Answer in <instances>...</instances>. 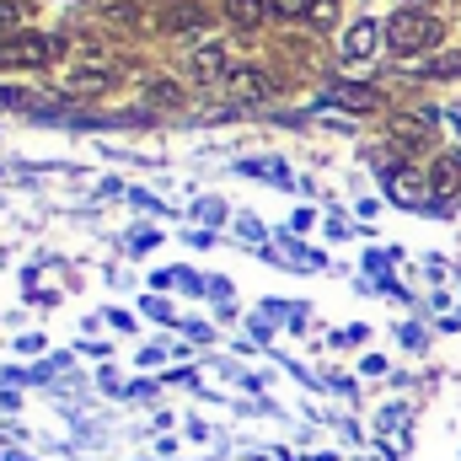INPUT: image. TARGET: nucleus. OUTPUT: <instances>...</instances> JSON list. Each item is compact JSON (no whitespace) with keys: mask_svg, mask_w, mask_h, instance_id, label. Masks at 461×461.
<instances>
[{"mask_svg":"<svg viewBox=\"0 0 461 461\" xmlns=\"http://www.w3.org/2000/svg\"><path fill=\"white\" fill-rule=\"evenodd\" d=\"M113 81V65H108V54H97V49H86L70 70H65V92H103Z\"/></svg>","mask_w":461,"mask_h":461,"instance_id":"7ed1b4c3","label":"nucleus"},{"mask_svg":"<svg viewBox=\"0 0 461 461\" xmlns=\"http://www.w3.org/2000/svg\"><path fill=\"white\" fill-rule=\"evenodd\" d=\"M145 97H150V103H161V108H177V103H183V92H177L172 81H150V86H145Z\"/></svg>","mask_w":461,"mask_h":461,"instance_id":"ddd939ff","label":"nucleus"},{"mask_svg":"<svg viewBox=\"0 0 461 461\" xmlns=\"http://www.w3.org/2000/svg\"><path fill=\"white\" fill-rule=\"evenodd\" d=\"M188 76L199 81V86H215V81H226L230 76V59L221 43H199L194 54H188Z\"/></svg>","mask_w":461,"mask_h":461,"instance_id":"20e7f679","label":"nucleus"},{"mask_svg":"<svg viewBox=\"0 0 461 461\" xmlns=\"http://www.w3.org/2000/svg\"><path fill=\"white\" fill-rule=\"evenodd\" d=\"M451 129H456V134H461V118H451Z\"/></svg>","mask_w":461,"mask_h":461,"instance_id":"f3484780","label":"nucleus"},{"mask_svg":"<svg viewBox=\"0 0 461 461\" xmlns=\"http://www.w3.org/2000/svg\"><path fill=\"white\" fill-rule=\"evenodd\" d=\"M263 11H268L263 0H226V16L236 22V27H247V32H252V27L263 22Z\"/></svg>","mask_w":461,"mask_h":461,"instance_id":"1a4fd4ad","label":"nucleus"},{"mask_svg":"<svg viewBox=\"0 0 461 461\" xmlns=\"http://www.w3.org/2000/svg\"><path fill=\"white\" fill-rule=\"evenodd\" d=\"M375 38H381V32H375V22H354V27L344 32V59H348V65L370 59V54H375Z\"/></svg>","mask_w":461,"mask_h":461,"instance_id":"0eeeda50","label":"nucleus"},{"mask_svg":"<svg viewBox=\"0 0 461 461\" xmlns=\"http://www.w3.org/2000/svg\"><path fill=\"white\" fill-rule=\"evenodd\" d=\"M103 16H108L113 27H134V22H140V11H134L129 0H113V5H103Z\"/></svg>","mask_w":461,"mask_h":461,"instance_id":"4468645a","label":"nucleus"},{"mask_svg":"<svg viewBox=\"0 0 461 461\" xmlns=\"http://www.w3.org/2000/svg\"><path fill=\"white\" fill-rule=\"evenodd\" d=\"M226 92H230V103H263L268 97V76L252 70V65H241V70L226 76Z\"/></svg>","mask_w":461,"mask_h":461,"instance_id":"39448f33","label":"nucleus"},{"mask_svg":"<svg viewBox=\"0 0 461 461\" xmlns=\"http://www.w3.org/2000/svg\"><path fill=\"white\" fill-rule=\"evenodd\" d=\"M333 97H339V103H344V108H359V113H365V108H375V103H381V97H375V92H370V86H339V92H333Z\"/></svg>","mask_w":461,"mask_h":461,"instance_id":"9b49d317","label":"nucleus"},{"mask_svg":"<svg viewBox=\"0 0 461 461\" xmlns=\"http://www.w3.org/2000/svg\"><path fill=\"white\" fill-rule=\"evenodd\" d=\"M392 199H402V204H419V199H424V188H419L408 172H392Z\"/></svg>","mask_w":461,"mask_h":461,"instance_id":"f8f14e48","label":"nucleus"},{"mask_svg":"<svg viewBox=\"0 0 461 461\" xmlns=\"http://www.w3.org/2000/svg\"><path fill=\"white\" fill-rule=\"evenodd\" d=\"M274 11H285V16H306L312 0H274Z\"/></svg>","mask_w":461,"mask_h":461,"instance_id":"dca6fc26","label":"nucleus"},{"mask_svg":"<svg viewBox=\"0 0 461 461\" xmlns=\"http://www.w3.org/2000/svg\"><path fill=\"white\" fill-rule=\"evenodd\" d=\"M59 54H65V43L49 38V32H11V38L0 43V70H43V65H54Z\"/></svg>","mask_w":461,"mask_h":461,"instance_id":"f03ea898","label":"nucleus"},{"mask_svg":"<svg viewBox=\"0 0 461 461\" xmlns=\"http://www.w3.org/2000/svg\"><path fill=\"white\" fill-rule=\"evenodd\" d=\"M32 16V5L27 0H0V27L5 32H22V22Z\"/></svg>","mask_w":461,"mask_h":461,"instance_id":"9d476101","label":"nucleus"},{"mask_svg":"<svg viewBox=\"0 0 461 461\" xmlns=\"http://www.w3.org/2000/svg\"><path fill=\"white\" fill-rule=\"evenodd\" d=\"M204 27V11L194 5V0H177L172 11H167V32H199Z\"/></svg>","mask_w":461,"mask_h":461,"instance_id":"6e6552de","label":"nucleus"},{"mask_svg":"<svg viewBox=\"0 0 461 461\" xmlns=\"http://www.w3.org/2000/svg\"><path fill=\"white\" fill-rule=\"evenodd\" d=\"M386 43H392V54H402V59L435 49V43H440V16H435V11H419V5L392 11V22H386Z\"/></svg>","mask_w":461,"mask_h":461,"instance_id":"f257e3e1","label":"nucleus"},{"mask_svg":"<svg viewBox=\"0 0 461 461\" xmlns=\"http://www.w3.org/2000/svg\"><path fill=\"white\" fill-rule=\"evenodd\" d=\"M429 194H435V199L461 194V156H435V167H429Z\"/></svg>","mask_w":461,"mask_h":461,"instance_id":"423d86ee","label":"nucleus"},{"mask_svg":"<svg viewBox=\"0 0 461 461\" xmlns=\"http://www.w3.org/2000/svg\"><path fill=\"white\" fill-rule=\"evenodd\" d=\"M333 16H339V5H333V0H312V11H306V22H312V27H333Z\"/></svg>","mask_w":461,"mask_h":461,"instance_id":"2eb2a0df","label":"nucleus"}]
</instances>
